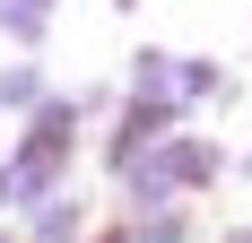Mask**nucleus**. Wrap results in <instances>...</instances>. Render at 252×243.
Here are the masks:
<instances>
[{"label": "nucleus", "instance_id": "f257e3e1", "mask_svg": "<svg viewBox=\"0 0 252 243\" xmlns=\"http://www.w3.org/2000/svg\"><path fill=\"white\" fill-rule=\"evenodd\" d=\"M209 96H226V70L218 61H174V104H209Z\"/></svg>", "mask_w": 252, "mask_h": 243}, {"label": "nucleus", "instance_id": "f03ea898", "mask_svg": "<svg viewBox=\"0 0 252 243\" xmlns=\"http://www.w3.org/2000/svg\"><path fill=\"white\" fill-rule=\"evenodd\" d=\"M44 18H52V0H0V26H9L18 44H35V35H44Z\"/></svg>", "mask_w": 252, "mask_h": 243}, {"label": "nucleus", "instance_id": "7ed1b4c3", "mask_svg": "<svg viewBox=\"0 0 252 243\" xmlns=\"http://www.w3.org/2000/svg\"><path fill=\"white\" fill-rule=\"evenodd\" d=\"M0 104H9V113H18V104H44V78H35V70L18 61V70L0 78Z\"/></svg>", "mask_w": 252, "mask_h": 243}, {"label": "nucleus", "instance_id": "20e7f679", "mask_svg": "<svg viewBox=\"0 0 252 243\" xmlns=\"http://www.w3.org/2000/svg\"><path fill=\"white\" fill-rule=\"evenodd\" d=\"M244 174H252V156H244Z\"/></svg>", "mask_w": 252, "mask_h": 243}]
</instances>
